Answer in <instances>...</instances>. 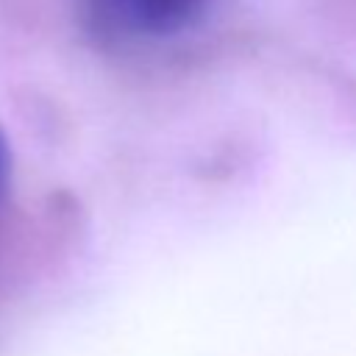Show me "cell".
<instances>
[{"mask_svg":"<svg viewBox=\"0 0 356 356\" xmlns=\"http://www.w3.org/2000/svg\"><path fill=\"white\" fill-rule=\"evenodd\" d=\"M211 0H75L86 31L108 44H145L189 28Z\"/></svg>","mask_w":356,"mask_h":356,"instance_id":"1","label":"cell"},{"mask_svg":"<svg viewBox=\"0 0 356 356\" xmlns=\"http://www.w3.org/2000/svg\"><path fill=\"white\" fill-rule=\"evenodd\" d=\"M8 186H11V147H8V139L0 128V211H3V203L8 197Z\"/></svg>","mask_w":356,"mask_h":356,"instance_id":"2","label":"cell"}]
</instances>
